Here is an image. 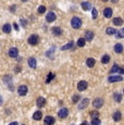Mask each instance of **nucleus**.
Returning a JSON list of instances; mask_svg holds the SVG:
<instances>
[{
  "label": "nucleus",
  "mask_w": 124,
  "mask_h": 125,
  "mask_svg": "<svg viewBox=\"0 0 124 125\" xmlns=\"http://www.w3.org/2000/svg\"><path fill=\"white\" fill-rule=\"evenodd\" d=\"M71 25H72V27L74 28V29H78V28L82 26V20H81L80 18H77V16H75V18H73L72 21H71Z\"/></svg>",
  "instance_id": "obj_1"
},
{
  "label": "nucleus",
  "mask_w": 124,
  "mask_h": 125,
  "mask_svg": "<svg viewBox=\"0 0 124 125\" xmlns=\"http://www.w3.org/2000/svg\"><path fill=\"white\" fill-rule=\"evenodd\" d=\"M38 41H39V37H38V35H36V34H33V35H31L29 37V43L32 45V46L37 45Z\"/></svg>",
  "instance_id": "obj_2"
},
{
  "label": "nucleus",
  "mask_w": 124,
  "mask_h": 125,
  "mask_svg": "<svg viewBox=\"0 0 124 125\" xmlns=\"http://www.w3.org/2000/svg\"><path fill=\"white\" fill-rule=\"evenodd\" d=\"M93 106H94V108H96V109L101 108L103 106V99L102 98H96V99L93 101Z\"/></svg>",
  "instance_id": "obj_3"
},
{
  "label": "nucleus",
  "mask_w": 124,
  "mask_h": 125,
  "mask_svg": "<svg viewBox=\"0 0 124 125\" xmlns=\"http://www.w3.org/2000/svg\"><path fill=\"white\" fill-rule=\"evenodd\" d=\"M58 115H59L60 119H65L69 115V110L67 108H62V109H60L59 112H58Z\"/></svg>",
  "instance_id": "obj_4"
},
{
  "label": "nucleus",
  "mask_w": 124,
  "mask_h": 125,
  "mask_svg": "<svg viewBox=\"0 0 124 125\" xmlns=\"http://www.w3.org/2000/svg\"><path fill=\"white\" fill-rule=\"evenodd\" d=\"M87 87H88L87 82H85V81H81V82H78L77 89L80 90V91H84V90H86V88H87Z\"/></svg>",
  "instance_id": "obj_5"
},
{
  "label": "nucleus",
  "mask_w": 124,
  "mask_h": 125,
  "mask_svg": "<svg viewBox=\"0 0 124 125\" xmlns=\"http://www.w3.org/2000/svg\"><path fill=\"white\" fill-rule=\"evenodd\" d=\"M56 19H57V15L54 14V12H48V13H47V15H46V20H47V22L51 23V22L56 21Z\"/></svg>",
  "instance_id": "obj_6"
},
{
  "label": "nucleus",
  "mask_w": 124,
  "mask_h": 125,
  "mask_svg": "<svg viewBox=\"0 0 124 125\" xmlns=\"http://www.w3.org/2000/svg\"><path fill=\"white\" fill-rule=\"evenodd\" d=\"M36 105L38 108H44L46 105V99L44 97H38L36 100Z\"/></svg>",
  "instance_id": "obj_7"
},
{
  "label": "nucleus",
  "mask_w": 124,
  "mask_h": 125,
  "mask_svg": "<svg viewBox=\"0 0 124 125\" xmlns=\"http://www.w3.org/2000/svg\"><path fill=\"white\" fill-rule=\"evenodd\" d=\"M18 92L20 96H25L26 94H27V87L25 86V85H22V86H20L18 88Z\"/></svg>",
  "instance_id": "obj_8"
},
{
  "label": "nucleus",
  "mask_w": 124,
  "mask_h": 125,
  "mask_svg": "<svg viewBox=\"0 0 124 125\" xmlns=\"http://www.w3.org/2000/svg\"><path fill=\"white\" fill-rule=\"evenodd\" d=\"M56 120H54V117L52 116H46L44 120V124L45 125H53Z\"/></svg>",
  "instance_id": "obj_9"
},
{
  "label": "nucleus",
  "mask_w": 124,
  "mask_h": 125,
  "mask_svg": "<svg viewBox=\"0 0 124 125\" xmlns=\"http://www.w3.org/2000/svg\"><path fill=\"white\" fill-rule=\"evenodd\" d=\"M122 79H123V77L121 76V75H114V76H110L108 78V81L110 83H114V82H121Z\"/></svg>",
  "instance_id": "obj_10"
},
{
  "label": "nucleus",
  "mask_w": 124,
  "mask_h": 125,
  "mask_svg": "<svg viewBox=\"0 0 124 125\" xmlns=\"http://www.w3.org/2000/svg\"><path fill=\"white\" fill-rule=\"evenodd\" d=\"M88 105H89V100H88L87 98H85V99H83L82 101H81V105L78 106V109H80V110H84L85 108H87Z\"/></svg>",
  "instance_id": "obj_11"
},
{
  "label": "nucleus",
  "mask_w": 124,
  "mask_h": 125,
  "mask_svg": "<svg viewBox=\"0 0 124 125\" xmlns=\"http://www.w3.org/2000/svg\"><path fill=\"white\" fill-rule=\"evenodd\" d=\"M18 54H19L18 48H11L10 50H9V56H10L11 58H16Z\"/></svg>",
  "instance_id": "obj_12"
},
{
  "label": "nucleus",
  "mask_w": 124,
  "mask_h": 125,
  "mask_svg": "<svg viewBox=\"0 0 124 125\" xmlns=\"http://www.w3.org/2000/svg\"><path fill=\"white\" fill-rule=\"evenodd\" d=\"M94 38V33L91 31H86L85 32V40H87V41H91V39Z\"/></svg>",
  "instance_id": "obj_13"
},
{
  "label": "nucleus",
  "mask_w": 124,
  "mask_h": 125,
  "mask_svg": "<svg viewBox=\"0 0 124 125\" xmlns=\"http://www.w3.org/2000/svg\"><path fill=\"white\" fill-rule=\"evenodd\" d=\"M103 15H105V18L109 19L112 16V9L111 8H106L105 10H103Z\"/></svg>",
  "instance_id": "obj_14"
},
{
  "label": "nucleus",
  "mask_w": 124,
  "mask_h": 125,
  "mask_svg": "<svg viewBox=\"0 0 124 125\" xmlns=\"http://www.w3.org/2000/svg\"><path fill=\"white\" fill-rule=\"evenodd\" d=\"M51 32L54 36H60L62 35V29L60 27H52L51 28Z\"/></svg>",
  "instance_id": "obj_15"
},
{
  "label": "nucleus",
  "mask_w": 124,
  "mask_h": 125,
  "mask_svg": "<svg viewBox=\"0 0 124 125\" xmlns=\"http://www.w3.org/2000/svg\"><path fill=\"white\" fill-rule=\"evenodd\" d=\"M86 64H87V67H95V64H96L95 59L88 58L87 60H86Z\"/></svg>",
  "instance_id": "obj_16"
},
{
  "label": "nucleus",
  "mask_w": 124,
  "mask_h": 125,
  "mask_svg": "<svg viewBox=\"0 0 124 125\" xmlns=\"http://www.w3.org/2000/svg\"><path fill=\"white\" fill-rule=\"evenodd\" d=\"M114 51L116 53H122L123 52V45L122 43H116L114 46Z\"/></svg>",
  "instance_id": "obj_17"
},
{
  "label": "nucleus",
  "mask_w": 124,
  "mask_h": 125,
  "mask_svg": "<svg viewBox=\"0 0 124 125\" xmlns=\"http://www.w3.org/2000/svg\"><path fill=\"white\" fill-rule=\"evenodd\" d=\"M113 120L115 121V122H119L120 120H121V117H122V113L120 112V111H116V112H114V114H113Z\"/></svg>",
  "instance_id": "obj_18"
},
{
  "label": "nucleus",
  "mask_w": 124,
  "mask_h": 125,
  "mask_svg": "<svg viewBox=\"0 0 124 125\" xmlns=\"http://www.w3.org/2000/svg\"><path fill=\"white\" fill-rule=\"evenodd\" d=\"M41 117H43V113H41L40 111H36V112L34 113V115H33V119H34V120H36V121L41 120Z\"/></svg>",
  "instance_id": "obj_19"
},
{
  "label": "nucleus",
  "mask_w": 124,
  "mask_h": 125,
  "mask_svg": "<svg viewBox=\"0 0 124 125\" xmlns=\"http://www.w3.org/2000/svg\"><path fill=\"white\" fill-rule=\"evenodd\" d=\"M29 65L32 67V69H35V67H36V59L29 58Z\"/></svg>",
  "instance_id": "obj_20"
},
{
  "label": "nucleus",
  "mask_w": 124,
  "mask_h": 125,
  "mask_svg": "<svg viewBox=\"0 0 124 125\" xmlns=\"http://www.w3.org/2000/svg\"><path fill=\"white\" fill-rule=\"evenodd\" d=\"M113 24L115 26H121L123 24V20L121 18H115V19H113Z\"/></svg>",
  "instance_id": "obj_21"
},
{
  "label": "nucleus",
  "mask_w": 124,
  "mask_h": 125,
  "mask_svg": "<svg viewBox=\"0 0 124 125\" xmlns=\"http://www.w3.org/2000/svg\"><path fill=\"white\" fill-rule=\"evenodd\" d=\"M2 31L5 32V33H7V34L11 33V25L10 24H5V25L2 26Z\"/></svg>",
  "instance_id": "obj_22"
},
{
  "label": "nucleus",
  "mask_w": 124,
  "mask_h": 125,
  "mask_svg": "<svg viewBox=\"0 0 124 125\" xmlns=\"http://www.w3.org/2000/svg\"><path fill=\"white\" fill-rule=\"evenodd\" d=\"M82 8L84 9L85 11L89 10V9L91 8V5L89 2H86V1H84V2H82Z\"/></svg>",
  "instance_id": "obj_23"
},
{
  "label": "nucleus",
  "mask_w": 124,
  "mask_h": 125,
  "mask_svg": "<svg viewBox=\"0 0 124 125\" xmlns=\"http://www.w3.org/2000/svg\"><path fill=\"white\" fill-rule=\"evenodd\" d=\"M101 62H102L103 64H107L110 62V56H108V54H105V56L101 58Z\"/></svg>",
  "instance_id": "obj_24"
},
{
  "label": "nucleus",
  "mask_w": 124,
  "mask_h": 125,
  "mask_svg": "<svg viewBox=\"0 0 124 125\" xmlns=\"http://www.w3.org/2000/svg\"><path fill=\"white\" fill-rule=\"evenodd\" d=\"M73 41H70V43H67L65 46H62L61 47V50H67V49H70V48H72L73 47Z\"/></svg>",
  "instance_id": "obj_25"
},
{
  "label": "nucleus",
  "mask_w": 124,
  "mask_h": 125,
  "mask_svg": "<svg viewBox=\"0 0 124 125\" xmlns=\"http://www.w3.org/2000/svg\"><path fill=\"white\" fill-rule=\"evenodd\" d=\"M106 33H107V35H114V34L116 33V31L114 29V28H112V27H109V28H107Z\"/></svg>",
  "instance_id": "obj_26"
},
{
  "label": "nucleus",
  "mask_w": 124,
  "mask_h": 125,
  "mask_svg": "<svg viewBox=\"0 0 124 125\" xmlns=\"http://www.w3.org/2000/svg\"><path fill=\"white\" fill-rule=\"evenodd\" d=\"M91 116L93 120H96V119H99V113L97 112V111H93V112H91Z\"/></svg>",
  "instance_id": "obj_27"
},
{
  "label": "nucleus",
  "mask_w": 124,
  "mask_h": 125,
  "mask_svg": "<svg viewBox=\"0 0 124 125\" xmlns=\"http://www.w3.org/2000/svg\"><path fill=\"white\" fill-rule=\"evenodd\" d=\"M77 46L78 47H84L85 46V39L84 38H80L77 40Z\"/></svg>",
  "instance_id": "obj_28"
},
{
  "label": "nucleus",
  "mask_w": 124,
  "mask_h": 125,
  "mask_svg": "<svg viewBox=\"0 0 124 125\" xmlns=\"http://www.w3.org/2000/svg\"><path fill=\"white\" fill-rule=\"evenodd\" d=\"M114 100L116 102H121L122 100V95L121 94H114Z\"/></svg>",
  "instance_id": "obj_29"
},
{
  "label": "nucleus",
  "mask_w": 124,
  "mask_h": 125,
  "mask_svg": "<svg viewBox=\"0 0 124 125\" xmlns=\"http://www.w3.org/2000/svg\"><path fill=\"white\" fill-rule=\"evenodd\" d=\"M119 65H116V64H114L113 67H112V69L110 70V73H116V72H119Z\"/></svg>",
  "instance_id": "obj_30"
},
{
  "label": "nucleus",
  "mask_w": 124,
  "mask_h": 125,
  "mask_svg": "<svg viewBox=\"0 0 124 125\" xmlns=\"http://www.w3.org/2000/svg\"><path fill=\"white\" fill-rule=\"evenodd\" d=\"M53 78H54V74H53V73H49V74H48V77H47V79H46V83H47V84L50 83V81L53 79Z\"/></svg>",
  "instance_id": "obj_31"
},
{
  "label": "nucleus",
  "mask_w": 124,
  "mask_h": 125,
  "mask_svg": "<svg viewBox=\"0 0 124 125\" xmlns=\"http://www.w3.org/2000/svg\"><path fill=\"white\" fill-rule=\"evenodd\" d=\"M115 34H118V37H119V38H123L124 37V29H120L119 32L116 31Z\"/></svg>",
  "instance_id": "obj_32"
},
{
  "label": "nucleus",
  "mask_w": 124,
  "mask_h": 125,
  "mask_svg": "<svg viewBox=\"0 0 124 125\" xmlns=\"http://www.w3.org/2000/svg\"><path fill=\"white\" fill-rule=\"evenodd\" d=\"M93 19L94 20H96V19L98 18V11H97V9H93Z\"/></svg>",
  "instance_id": "obj_33"
},
{
  "label": "nucleus",
  "mask_w": 124,
  "mask_h": 125,
  "mask_svg": "<svg viewBox=\"0 0 124 125\" xmlns=\"http://www.w3.org/2000/svg\"><path fill=\"white\" fill-rule=\"evenodd\" d=\"M38 12L40 13V14H43V13L46 12V7H44V5H40L38 8Z\"/></svg>",
  "instance_id": "obj_34"
},
{
  "label": "nucleus",
  "mask_w": 124,
  "mask_h": 125,
  "mask_svg": "<svg viewBox=\"0 0 124 125\" xmlns=\"http://www.w3.org/2000/svg\"><path fill=\"white\" fill-rule=\"evenodd\" d=\"M101 124V121L99 119H96V120L91 121V125H100Z\"/></svg>",
  "instance_id": "obj_35"
},
{
  "label": "nucleus",
  "mask_w": 124,
  "mask_h": 125,
  "mask_svg": "<svg viewBox=\"0 0 124 125\" xmlns=\"http://www.w3.org/2000/svg\"><path fill=\"white\" fill-rule=\"evenodd\" d=\"M78 100H80V96H77V95H74V96H73V102H74V103H77Z\"/></svg>",
  "instance_id": "obj_36"
},
{
  "label": "nucleus",
  "mask_w": 124,
  "mask_h": 125,
  "mask_svg": "<svg viewBox=\"0 0 124 125\" xmlns=\"http://www.w3.org/2000/svg\"><path fill=\"white\" fill-rule=\"evenodd\" d=\"M119 73H120V74H121V76H122V74H123V73H124V69H122V67H120V69H119Z\"/></svg>",
  "instance_id": "obj_37"
},
{
  "label": "nucleus",
  "mask_w": 124,
  "mask_h": 125,
  "mask_svg": "<svg viewBox=\"0 0 124 125\" xmlns=\"http://www.w3.org/2000/svg\"><path fill=\"white\" fill-rule=\"evenodd\" d=\"M13 26H14V28H15L16 31H19V26H18V24L14 23V24H13Z\"/></svg>",
  "instance_id": "obj_38"
},
{
  "label": "nucleus",
  "mask_w": 124,
  "mask_h": 125,
  "mask_svg": "<svg viewBox=\"0 0 124 125\" xmlns=\"http://www.w3.org/2000/svg\"><path fill=\"white\" fill-rule=\"evenodd\" d=\"M10 125H19V123L18 122H12Z\"/></svg>",
  "instance_id": "obj_39"
},
{
  "label": "nucleus",
  "mask_w": 124,
  "mask_h": 125,
  "mask_svg": "<svg viewBox=\"0 0 124 125\" xmlns=\"http://www.w3.org/2000/svg\"><path fill=\"white\" fill-rule=\"evenodd\" d=\"M2 105V97H1V96H0V106Z\"/></svg>",
  "instance_id": "obj_40"
},
{
  "label": "nucleus",
  "mask_w": 124,
  "mask_h": 125,
  "mask_svg": "<svg viewBox=\"0 0 124 125\" xmlns=\"http://www.w3.org/2000/svg\"><path fill=\"white\" fill-rule=\"evenodd\" d=\"M82 125H87V123H86V122H84V123H83Z\"/></svg>",
  "instance_id": "obj_41"
}]
</instances>
